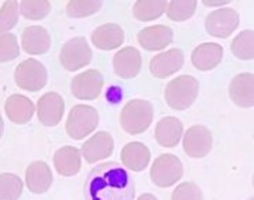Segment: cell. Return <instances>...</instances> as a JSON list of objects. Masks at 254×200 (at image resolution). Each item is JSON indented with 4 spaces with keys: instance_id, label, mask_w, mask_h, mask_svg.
<instances>
[{
    "instance_id": "4316f807",
    "label": "cell",
    "mask_w": 254,
    "mask_h": 200,
    "mask_svg": "<svg viewBox=\"0 0 254 200\" xmlns=\"http://www.w3.org/2000/svg\"><path fill=\"white\" fill-rule=\"evenodd\" d=\"M23 181L10 172L0 173V200H18L23 193Z\"/></svg>"
},
{
    "instance_id": "e575fe53",
    "label": "cell",
    "mask_w": 254,
    "mask_h": 200,
    "mask_svg": "<svg viewBox=\"0 0 254 200\" xmlns=\"http://www.w3.org/2000/svg\"><path fill=\"white\" fill-rule=\"evenodd\" d=\"M229 1H203L205 6H222V4H227Z\"/></svg>"
},
{
    "instance_id": "44dd1931",
    "label": "cell",
    "mask_w": 254,
    "mask_h": 200,
    "mask_svg": "<svg viewBox=\"0 0 254 200\" xmlns=\"http://www.w3.org/2000/svg\"><path fill=\"white\" fill-rule=\"evenodd\" d=\"M4 111L10 121L14 124H26L34 116V103L24 95L14 93L7 98L4 103Z\"/></svg>"
},
{
    "instance_id": "30bf717a",
    "label": "cell",
    "mask_w": 254,
    "mask_h": 200,
    "mask_svg": "<svg viewBox=\"0 0 254 200\" xmlns=\"http://www.w3.org/2000/svg\"><path fill=\"white\" fill-rule=\"evenodd\" d=\"M103 89V76L96 69H88L76 75L71 82V91L76 99H98Z\"/></svg>"
},
{
    "instance_id": "83f0119b",
    "label": "cell",
    "mask_w": 254,
    "mask_h": 200,
    "mask_svg": "<svg viewBox=\"0 0 254 200\" xmlns=\"http://www.w3.org/2000/svg\"><path fill=\"white\" fill-rule=\"evenodd\" d=\"M196 1L188 0V1H168L165 13L170 20L173 21H185L195 14L196 10Z\"/></svg>"
},
{
    "instance_id": "ba28073f",
    "label": "cell",
    "mask_w": 254,
    "mask_h": 200,
    "mask_svg": "<svg viewBox=\"0 0 254 200\" xmlns=\"http://www.w3.org/2000/svg\"><path fill=\"white\" fill-rule=\"evenodd\" d=\"M239 23H240V17L236 10L223 7V9L215 10L209 14L205 21V27L212 37L227 38L236 30Z\"/></svg>"
},
{
    "instance_id": "7a4b0ae2",
    "label": "cell",
    "mask_w": 254,
    "mask_h": 200,
    "mask_svg": "<svg viewBox=\"0 0 254 200\" xmlns=\"http://www.w3.org/2000/svg\"><path fill=\"white\" fill-rule=\"evenodd\" d=\"M154 117L153 104L148 100L134 99L127 101L120 113V124L127 134L137 136L147 131Z\"/></svg>"
},
{
    "instance_id": "d590c367",
    "label": "cell",
    "mask_w": 254,
    "mask_h": 200,
    "mask_svg": "<svg viewBox=\"0 0 254 200\" xmlns=\"http://www.w3.org/2000/svg\"><path fill=\"white\" fill-rule=\"evenodd\" d=\"M3 133H4V123H3V117L0 114V138L3 137Z\"/></svg>"
},
{
    "instance_id": "e0dca14e",
    "label": "cell",
    "mask_w": 254,
    "mask_h": 200,
    "mask_svg": "<svg viewBox=\"0 0 254 200\" xmlns=\"http://www.w3.org/2000/svg\"><path fill=\"white\" fill-rule=\"evenodd\" d=\"M155 140L161 147L174 148L180 144L184 134V124L180 118L167 116L161 118L155 126Z\"/></svg>"
},
{
    "instance_id": "5bb4252c",
    "label": "cell",
    "mask_w": 254,
    "mask_h": 200,
    "mask_svg": "<svg viewBox=\"0 0 254 200\" xmlns=\"http://www.w3.org/2000/svg\"><path fill=\"white\" fill-rule=\"evenodd\" d=\"M229 96L239 107H253L254 75L243 72L236 75L229 85Z\"/></svg>"
},
{
    "instance_id": "8fae6325",
    "label": "cell",
    "mask_w": 254,
    "mask_h": 200,
    "mask_svg": "<svg viewBox=\"0 0 254 200\" xmlns=\"http://www.w3.org/2000/svg\"><path fill=\"white\" fill-rule=\"evenodd\" d=\"M64 111H65V103L63 96L55 92H48L43 95L37 103L38 120L47 127L58 126L64 117Z\"/></svg>"
},
{
    "instance_id": "52a82bcc",
    "label": "cell",
    "mask_w": 254,
    "mask_h": 200,
    "mask_svg": "<svg viewBox=\"0 0 254 200\" xmlns=\"http://www.w3.org/2000/svg\"><path fill=\"white\" fill-rule=\"evenodd\" d=\"M61 65L66 71L75 72L92 61V50L83 37H73L66 41L60 52Z\"/></svg>"
},
{
    "instance_id": "ffe728a7",
    "label": "cell",
    "mask_w": 254,
    "mask_h": 200,
    "mask_svg": "<svg viewBox=\"0 0 254 200\" xmlns=\"http://www.w3.org/2000/svg\"><path fill=\"white\" fill-rule=\"evenodd\" d=\"M53 183V172L48 164L44 161H34L27 166L26 171V185L28 191L41 195L46 193Z\"/></svg>"
},
{
    "instance_id": "cb8c5ba5",
    "label": "cell",
    "mask_w": 254,
    "mask_h": 200,
    "mask_svg": "<svg viewBox=\"0 0 254 200\" xmlns=\"http://www.w3.org/2000/svg\"><path fill=\"white\" fill-rule=\"evenodd\" d=\"M81 151L71 146L60 148L54 155V166L61 176H75L81 171Z\"/></svg>"
},
{
    "instance_id": "3957f363",
    "label": "cell",
    "mask_w": 254,
    "mask_h": 200,
    "mask_svg": "<svg viewBox=\"0 0 254 200\" xmlns=\"http://www.w3.org/2000/svg\"><path fill=\"white\" fill-rule=\"evenodd\" d=\"M199 93V82L190 75H182L173 79L165 88V101L174 110L190 109Z\"/></svg>"
},
{
    "instance_id": "d4e9b609",
    "label": "cell",
    "mask_w": 254,
    "mask_h": 200,
    "mask_svg": "<svg viewBox=\"0 0 254 200\" xmlns=\"http://www.w3.org/2000/svg\"><path fill=\"white\" fill-rule=\"evenodd\" d=\"M167 3L168 1H165V0H158V1L140 0V1H136L134 6H133V14L140 21L157 20L165 13Z\"/></svg>"
},
{
    "instance_id": "9c48e42d",
    "label": "cell",
    "mask_w": 254,
    "mask_h": 200,
    "mask_svg": "<svg viewBox=\"0 0 254 200\" xmlns=\"http://www.w3.org/2000/svg\"><path fill=\"white\" fill-rule=\"evenodd\" d=\"M213 137L205 126H192L184 136V151L190 158H203L210 152Z\"/></svg>"
},
{
    "instance_id": "1f68e13d",
    "label": "cell",
    "mask_w": 254,
    "mask_h": 200,
    "mask_svg": "<svg viewBox=\"0 0 254 200\" xmlns=\"http://www.w3.org/2000/svg\"><path fill=\"white\" fill-rule=\"evenodd\" d=\"M20 55V47L16 34H0V64L16 59Z\"/></svg>"
},
{
    "instance_id": "277c9868",
    "label": "cell",
    "mask_w": 254,
    "mask_h": 200,
    "mask_svg": "<svg viewBox=\"0 0 254 200\" xmlns=\"http://www.w3.org/2000/svg\"><path fill=\"white\" fill-rule=\"evenodd\" d=\"M99 124V114L96 109L88 104L73 106L65 124L66 134L72 140H82L88 137Z\"/></svg>"
},
{
    "instance_id": "5b68a950",
    "label": "cell",
    "mask_w": 254,
    "mask_h": 200,
    "mask_svg": "<svg viewBox=\"0 0 254 200\" xmlns=\"http://www.w3.org/2000/svg\"><path fill=\"white\" fill-rule=\"evenodd\" d=\"M47 69L40 61L28 58L21 61L14 71V81L20 89L27 92L41 91L47 85Z\"/></svg>"
},
{
    "instance_id": "d6986e66",
    "label": "cell",
    "mask_w": 254,
    "mask_h": 200,
    "mask_svg": "<svg viewBox=\"0 0 254 200\" xmlns=\"http://www.w3.org/2000/svg\"><path fill=\"white\" fill-rule=\"evenodd\" d=\"M120 158L127 169H130L133 172H141L150 164L151 152H150V148L145 144L133 141V143H128L127 146L123 147Z\"/></svg>"
},
{
    "instance_id": "4fadbf2b",
    "label": "cell",
    "mask_w": 254,
    "mask_h": 200,
    "mask_svg": "<svg viewBox=\"0 0 254 200\" xmlns=\"http://www.w3.org/2000/svg\"><path fill=\"white\" fill-rule=\"evenodd\" d=\"M185 62V56L180 48H173L165 52L157 54L150 61V72L158 79H164L171 76L173 73L178 72Z\"/></svg>"
},
{
    "instance_id": "7402d4cb",
    "label": "cell",
    "mask_w": 254,
    "mask_h": 200,
    "mask_svg": "<svg viewBox=\"0 0 254 200\" xmlns=\"http://www.w3.org/2000/svg\"><path fill=\"white\" fill-rule=\"evenodd\" d=\"M21 46L27 54L43 55L51 47V37L44 27L30 26L23 30Z\"/></svg>"
},
{
    "instance_id": "484cf974",
    "label": "cell",
    "mask_w": 254,
    "mask_h": 200,
    "mask_svg": "<svg viewBox=\"0 0 254 200\" xmlns=\"http://www.w3.org/2000/svg\"><path fill=\"white\" fill-rule=\"evenodd\" d=\"M254 31L245 30L232 41V52L236 58L243 61H250L254 58Z\"/></svg>"
},
{
    "instance_id": "ac0fdd59",
    "label": "cell",
    "mask_w": 254,
    "mask_h": 200,
    "mask_svg": "<svg viewBox=\"0 0 254 200\" xmlns=\"http://www.w3.org/2000/svg\"><path fill=\"white\" fill-rule=\"evenodd\" d=\"M223 58V48L216 43H205L198 46L190 54V61L199 71L215 69Z\"/></svg>"
},
{
    "instance_id": "f546056e",
    "label": "cell",
    "mask_w": 254,
    "mask_h": 200,
    "mask_svg": "<svg viewBox=\"0 0 254 200\" xmlns=\"http://www.w3.org/2000/svg\"><path fill=\"white\" fill-rule=\"evenodd\" d=\"M102 9V1H86V0H73L66 3V14L69 17L82 18L92 16Z\"/></svg>"
},
{
    "instance_id": "7c38bea8",
    "label": "cell",
    "mask_w": 254,
    "mask_h": 200,
    "mask_svg": "<svg viewBox=\"0 0 254 200\" xmlns=\"http://www.w3.org/2000/svg\"><path fill=\"white\" fill-rule=\"evenodd\" d=\"M115 150V140L106 131H99L82 146V156L88 164H95L109 158Z\"/></svg>"
},
{
    "instance_id": "4dcf8cb0",
    "label": "cell",
    "mask_w": 254,
    "mask_h": 200,
    "mask_svg": "<svg viewBox=\"0 0 254 200\" xmlns=\"http://www.w3.org/2000/svg\"><path fill=\"white\" fill-rule=\"evenodd\" d=\"M18 23V1H4L0 9V34H6Z\"/></svg>"
},
{
    "instance_id": "6da1fadb",
    "label": "cell",
    "mask_w": 254,
    "mask_h": 200,
    "mask_svg": "<svg viewBox=\"0 0 254 200\" xmlns=\"http://www.w3.org/2000/svg\"><path fill=\"white\" fill-rule=\"evenodd\" d=\"M88 200H134V183L116 162L96 166L86 185Z\"/></svg>"
},
{
    "instance_id": "8992f818",
    "label": "cell",
    "mask_w": 254,
    "mask_h": 200,
    "mask_svg": "<svg viewBox=\"0 0 254 200\" xmlns=\"http://www.w3.org/2000/svg\"><path fill=\"white\" fill-rule=\"evenodd\" d=\"M184 175V165L173 154L160 155L151 166L150 176L158 188H170L178 182Z\"/></svg>"
},
{
    "instance_id": "9a60e30c",
    "label": "cell",
    "mask_w": 254,
    "mask_h": 200,
    "mask_svg": "<svg viewBox=\"0 0 254 200\" xmlns=\"http://www.w3.org/2000/svg\"><path fill=\"white\" fill-rule=\"evenodd\" d=\"M141 54L134 47H125L113 56L115 73L123 79L136 78L141 71Z\"/></svg>"
},
{
    "instance_id": "836d02e7",
    "label": "cell",
    "mask_w": 254,
    "mask_h": 200,
    "mask_svg": "<svg viewBox=\"0 0 254 200\" xmlns=\"http://www.w3.org/2000/svg\"><path fill=\"white\" fill-rule=\"evenodd\" d=\"M137 200H157V198H155L154 195H151V193H143V195L138 196Z\"/></svg>"
},
{
    "instance_id": "2e32d148",
    "label": "cell",
    "mask_w": 254,
    "mask_h": 200,
    "mask_svg": "<svg viewBox=\"0 0 254 200\" xmlns=\"http://www.w3.org/2000/svg\"><path fill=\"white\" fill-rule=\"evenodd\" d=\"M137 40L138 44L147 51H161L173 43L174 33L168 26L155 24L143 28L138 33Z\"/></svg>"
},
{
    "instance_id": "f1b7e54d",
    "label": "cell",
    "mask_w": 254,
    "mask_h": 200,
    "mask_svg": "<svg viewBox=\"0 0 254 200\" xmlns=\"http://www.w3.org/2000/svg\"><path fill=\"white\" fill-rule=\"evenodd\" d=\"M51 4L46 0L40 1H28L23 0L18 3V13H21L27 20H43L48 16Z\"/></svg>"
},
{
    "instance_id": "d6a6232c",
    "label": "cell",
    "mask_w": 254,
    "mask_h": 200,
    "mask_svg": "<svg viewBox=\"0 0 254 200\" xmlns=\"http://www.w3.org/2000/svg\"><path fill=\"white\" fill-rule=\"evenodd\" d=\"M171 200H203V193L193 182H184L173 192Z\"/></svg>"
},
{
    "instance_id": "603a6c76",
    "label": "cell",
    "mask_w": 254,
    "mask_h": 200,
    "mask_svg": "<svg viewBox=\"0 0 254 200\" xmlns=\"http://www.w3.org/2000/svg\"><path fill=\"white\" fill-rule=\"evenodd\" d=\"M123 41H125V31L119 24L115 23L102 24L98 28H95V31L92 33L93 46L105 51L116 50L123 44Z\"/></svg>"
}]
</instances>
